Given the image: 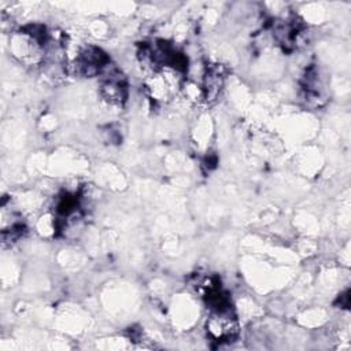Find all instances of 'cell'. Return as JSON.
<instances>
[{"label":"cell","mask_w":351,"mask_h":351,"mask_svg":"<svg viewBox=\"0 0 351 351\" xmlns=\"http://www.w3.org/2000/svg\"><path fill=\"white\" fill-rule=\"evenodd\" d=\"M207 335L218 344L230 343L237 336V322L233 311H213L207 321Z\"/></svg>","instance_id":"obj_1"},{"label":"cell","mask_w":351,"mask_h":351,"mask_svg":"<svg viewBox=\"0 0 351 351\" xmlns=\"http://www.w3.org/2000/svg\"><path fill=\"white\" fill-rule=\"evenodd\" d=\"M108 64V56L100 48L92 45L85 48L75 59V70L84 77L100 75Z\"/></svg>","instance_id":"obj_2"},{"label":"cell","mask_w":351,"mask_h":351,"mask_svg":"<svg viewBox=\"0 0 351 351\" xmlns=\"http://www.w3.org/2000/svg\"><path fill=\"white\" fill-rule=\"evenodd\" d=\"M223 84V74L221 66H214L207 70L204 77V95L207 100H213L221 90Z\"/></svg>","instance_id":"obj_3"}]
</instances>
